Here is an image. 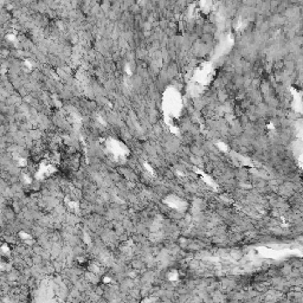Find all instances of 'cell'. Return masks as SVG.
Here are the masks:
<instances>
[{"label":"cell","mask_w":303,"mask_h":303,"mask_svg":"<svg viewBox=\"0 0 303 303\" xmlns=\"http://www.w3.org/2000/svg\"><path fill=\"white\" fill-rule=\"evenodd\" d=\"M132 264H133V268L136 270L141 269V268L143 267V262H142V261H134Z\"/></svg>","instance_id":"1"}]
</instances>
